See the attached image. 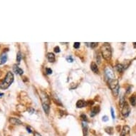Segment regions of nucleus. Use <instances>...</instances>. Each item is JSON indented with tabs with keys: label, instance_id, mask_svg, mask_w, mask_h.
<instances>
[{
	"label": "nucleus",
	"instance_id": "16",
	"mask_svg": "<svg viewBox=\"0 0 136 136\" xmlns=\"http://www.w3.org/2000/svg\"><path fill=\"white\" fill-rule=\"evenodd\" d=\"M82 128H83V130H84V136H86L87 135V132H88V126L86 124V122H82Z\"/></svg>",
	"mask_w": 136,
	"mask_h": 136
},
{
	"label": "nucleus",
	"instance_id": "9",
	"mask_svg": "<svg viewBox=\"0 0 136 136\" xmlns=\"http://www.w3.org/2000/svg\"><path fill=\"white\" fill-rule=\"evenodd\" d=\"M13 70H14V73H16L17 74H19V75H23L24 73V71L20 69L19 67L17 65H14V67H13Z\"/></svg>",
	"mask_w": 136,
	"mask_h": 136
},
{
	"label": "nucleus",
	"instance_id": "23",
	"mask_svg": "<svg viewBox=\"0 0 136 136\" xmlns=\"http://www.w3.org/2000/svg\"><path fill=\"white\" fill-rule=\"evenodd\" d=\"M46 74L50 75V74L52 73V70H51V69H50V68H46Z\"/></svg>",
	"mask_w": 136,
	"mask_h": 136
},
{
	"label": "nucleus",
	"instance_id": "14",
	"mask_svg": "<svg viewBox=\"0 0 136 136\" xmlns=\"http://www.w3.org/2000/svg\"><path fill=\"white\" fill-rule=\"evenodd\" d=\"M91 69L93 73H98V66H97V64L95 63V62H92V63H91Z\"/></svg>",
	"mask_w": 136,
	"mask_h": 136
},
{
	"label": "nucleus",
	"instance_id": "30",
	"mask_svg": "<svg viewBox=\"0 0 136 136\" xmlns=\"http://www.w3.org/2000/svg\"><path fill=\"white\" fill-rule=\"evenodd\" d=\"M26 130H27V131H28L29 133H32L33 131L32 130V129H31V128L29 127V126H27L26 127Z\"/></svg>",
	"mask_w": 136,
	"mask_h": 136
},
{
	"label": "nucleus",
	"instance_id": "13",
	"mask_svg": "<svg viewBox=\"0 0 136 136\" xmlns=\"http://www.w3.org/2000/svg\"><path fill=\"white\" fill-rule=\"evenodd\" d=\"M7 53H4L2 54V56H0V64H4L7 62Z\"/></svg>",
	"mask_w": 136,
	"mask_h": 136
},
{
	"label": "nucleus",
	"instance_id": "29",
	"mask_svg": "<svg viewBox=\"0 0 136 136\" xmlns=\"http://www.w3.org/2000/svg\"><path fill=\"white\" fill-rule=\"evenodd\" d=\"M28 111L30 114H32V113H34L35 110L33 108H29L28 109Z\"/></svg>",
	"mask_w": 136,
	"mask_h": 136
},
{
	"label": "nucleus",
	"instance_id": "2",
	"mask_svg": "<svg viewBox=\"0 0 136 136\" xmlns=\"http://www.w3.org/2000/svg\"><path fill=\"white\" fill-rule=\"evenodd\" d=\"M14 74L9 71L7 74L6 75V76L4 78V79L2 80V82L0 84V88L3 89V90H6L10 86L11 84L14 81Z\"/></svg>",
	"mask_w": 136,
	"mask_h": 136
},
{
	"label": "nucleus",
	"instance_id": "12",
	"mask_svg": "<svg viewBox=\"0 0 136 136\" xmlns=\"http://www.w3.org/2000/svg\"><path fill=\"white\" fill-rule=\"evenodd\" d=\"M9 122L13 125H21V121L19 118H11L9 119Z\"/></svg>",
	"mask_w": 136,
	"mask_h": 136
},
{
	"label": "nucleus",
	"instance_id": "24",
	"mask_svg": "<svg viewBox=\"0 0 136 136\" xmlns=\"http://www.w3.org/2000/svg\"><path fill=\"white\" fill-rule=\"evenodd\" d=\"M80 43L79 42H75L74 43V44H73V47L75 48V49H78L79 47H80Z\"/></svg>",
	"mask_w": 136,
	"mask_h": 136
},
{
	"label": "nucleus",
	"instance_id": "21",
	"mask_svg": "<svg viewBox=\"0 0 136 136\" xmlns=\"http://www.w3.org/2000/svg\"><path fill=\"white\" fill-rule=\"evenodd\" d=\"M80 118L84 120V122H87L88 121L87 117H86V115H85V114H81V115H80Z\"/></svg>",
	"mask_w": 136,
	"mask_h": 136
},
{
	"label": "nucleus",
	"instance_id": "28",
	"mask_svg": "<svg viewBox=\"0 0 136 136\" xmlns=\"http://www.w3.org/2000/svg\"><path fill=\"white\" fill-rule=\"evenodd\" d=\"M54 52L55 53H59L61 51V50H60V48L59 46H56L55 48H54Z\"/></svg>",
	"mask_w": 136,
	"mask_h": 136
},
{
	"label": "nucleus",
	"instance_id": "4",
	"mask_svg": "<svg viewBox=\"0 0 136 136\" xmlns=\"http://www.w3.org/2000/svg\"><path fill=\"white\" fill-rule=\"evenodd\" d=\"M108 85L109 87L113 91V93L115 96H117L118 95L119 89H120V86H119L118 80L117 79H113L111 80H108Z\"/></svg>",
	"mask_w": 136,
	"mask_h": 136
},
{
	"label": "nucleus",
	"instance_id": "8",
	"mask_svg": "<svg viewBox=\"0 0 136 136\" xmlns=\"http://www.w3.org/2000/svg\"><path fill=\"white\" fill-rule=\"evenodd\" d=\"M99 112H100V107L99 106H95L92 108L90 115H91V117H94L95 115H97Z\"/></svg>",
	"mask_w": 136,
	"mask_h": 136
},
{
	"label": "nucleus",
	"instance_id": "5",
	"mask_svg": "<svg viewBox=\"0 0 136 136\" xmlns=\"http://www.w3.org/2000/svg\"><path fill=\"white\" fill-rule=\"evenodd\" d=\"M105 75L106 78L108 79V80H111L115 79L114 72H113V71L110 67H106L105 69Z\"/></svg>",
	"mask_w": 136,
	"mask_h": 136
},
{
	"label": "nucleus",
	"instance_id": "22",
	"mask_svg": "<svg viewBox=\"0 0 136 136\" xmlns=\"http://www.w3.org/2000/svg\"><path fill=\"white\" fill-rule=\"evenodd\" d=\"M66 61L68 62H69V63H72L73 61V57L71 56H69L66 57Z\"/></svg>",
	"mask_w": 136,
	"mask_h": 136
},
{
	"label": "nucleus",
	"instance_id": "19",
	"mask_svg": "<svg viewBox=\"0 0 136 136\" xmlns=\"http://www.w3.org/2000/svg\"><path fill=\"white\" fill-rule=\"evenodd\" d=\"M53 96V100L55 101L56 103H57L58 105H62L61 103V101H60V100L59 99V98L57 97V96H56V95H53V96Z\"/></svg>",
	"mask_w": 136,
	"mask_h": 136
},
{
	"label": "nucleus",
	"instance_id": "10",
	"mask_svg": "<svg viewBox=\"0 0 136 136\" xmlns=\"http://www.w3.org/2000/svg\"><path fill=\"white\" fill-rule=\"evenodd\" d=\"M86 105H87V103L84 100H78L76 103V107L78 108H84V107H86Z\"/></svg>",
	"mask_w": 136,
	"mask_h": 136
},
{
	"label": "nucleus",
	"instance_id": "1",
	"mask_svg": "<svg viewBox=\"0 0 136 136\" xmlns=\"http://www.w3.org/2000/svg\"><path fill=\"white\" fill-rule=\"evenodd\" d=\"M40 97H41V100H42V107L43 109L46 113L47 115L49 113L50 111V98H49V96L47 93L44 92V91H42L40 93Z\"/></svg>",
	"mask_w": 136,
	"mask_h": 136
},
{
	"label": "nucleus",
	"instance_id": "27",
	"mask_svg": "<svg viewBox=\"0 0 136 136\" xmlns=\"http://www.w3.org/2000/svg\"><path fill=\"white\" fill-rule=\"evenodd\" d=\"M102 120H103V122H107V121L108 120V117L107 116V115H104V116H103Z\"/></svg>",
	"mask_w": 136,
	"mask_h": 136
},
{
	"label": "nucleus",
	"instance_id": "3",
	"mask_svg": "<svg viewBox=\"0 0 136 136\" xmlns=\"http://www.w3.org/2000/svg\"><path fill=\"white\" fill-rule=\"evenodd\" d=\"M101 50L102 56L103 57V59L106 61L111 60L112 57V49L111 45L108 43H105L102 46Z\"/></svg>",
	"mask_w": 136,
	"mask_h": 136
},
{
	"label": "nucleus",
	"instance_id": "6",
	"mask_svg": "<svg viewBox=\"0 0 136 136\" xmlns=\"http://www.w3.org/2000/svg\"><path fill=\"white\" fill-rule=\"evenodd\" d=\"M130 113V108L129 105L128 104V103L126 102L123 105V106L121 108V114L124 118H126L129 115Z\"/></svg>",
	"mask_w": 136,
	"mask_h": 136
},
{
	"label": "nucleus",
	"instance_id": "33",
	"mask_svg": "<svg viewBox=\"0 0 136 136\" xmlns=\"http://www.w3.org/2000/svg\"><path fill=\"white\" fill-rule=\"evenodd\" d=\"M133 44H135V46H136V43H133Z\"/></svg>",
	"mask_w": 136,
	"mask_h": 136
},
{
	"label": "nucleus",
	"instance_id": "11",
	"mask_svg": "<svg viewBox=\"0 0 136 136\" xmlns=\"http://www.w3.org/2000/svg\"><path fill=\"white\" fill-rule=\"evenodd\" d=\"M46 57H47V59L49 60V62H51V63H53L55 61V60H56L55 55L53 53H48Z\"/></svg>",
	"mask_w": 136,
	"mask_h": 136
},
{
	"label": "nucleus",
	"instance_id": "18",
	"mask_svg": "<svg viewBox=\"0 0 136 136\" xmlns=\"http://www.w3.org/2000/svg\"><path fill=\"white\" fill-rule=\"evenodd\" d=\"M105 131L108 133V135H112L113 134V128L112 127H107V128H105Z\"/></svg>",
	"mask_w": 136,
	"mask_h": 136
},
{
	"label": "nucleus",
	"instance_id": "25",
	"mask_svg": "<svg viewBox=\"0 0 136 136\" xmlns=\"http://www.w3.org/2000/svg\"><path fill=\"white\" fill-rule=\"evenodd\" d=\"M90 44H91V48H92V49H94L95 47H96V46H98V43H94V42H93V43H91Z\"/></svg>",
	"mask_w": 136,
	"mask_h": 136
},
{
	"label": "nucleus",
	"instance_id": "15",
	"mask_svg": "<svg viewBox=\"0 0 136 136\" xmlns=\"http://www.w3.org/2000/svg\"><path fill=\"white\" fill-rule=\"evenodd\" d=\"M115 69H116V70L118 71L119 73H121V72H123V71H124V69H126V67L124 66L123 64H118V65H116Z\"/></svg>",
	"mask_w": 136,
	"mask_h": 136
},
{
	"label": "nucleus",
	"instance_id": "7",
	"mask_svg": "<svg viewBox=\"0 0 136 136\" xmlns=\"http://www.w3.org/2000/svg\"><path fill=\"white\" fill-rule=\"evenodd\" d=\"M130 128L129 126H124L123 128L120 136H130Z\"/></svg>",
	"mask_w": 136,
	"mask_h": 136
},
{
	"label": "nucleus",
	"instance_id": "32",
	"mask_svg": "<svg viewBox=\"0 0 136 136\" xmlns=\"http://www.w3.org/2000/svg\"><path fill=\"white\" fill-rule=\"evenodd\" d=\"M4 93H0V96H3Z\"/></svg>",
	"mask_w": 136,
	"mask_h": 136
},
{
	"label": "nucleus",
	"instance_id": "17",
	"mask_svg": "<svg viewBox=\"0 0 136 136\" xmlns=\"http://www.w3.org/2000/svg\"><path fill=\"white\" fill-rule=\"evenodd\" d=\"M130 103L133 106H135L136 105V96L135 95H133L130 98Z\"/></svg>",
	"mask_w": 136,
	"mask_h": 136
},
{
	"label": "nucleus",
	"instance_id": "26",
	"mask_svg": "<svg viewBox=\"0 0 136 136\" xmlns=\"http://www.w3.org/2000/svg\"><path fill=\"white\" fill-rule=\"evenodd\" d=\"M111 112L112 118H113V119L114 120V119H115V113H114V110H113V108H111Z\"/></svg>",
	"mask_w": 136,
	"mask_h": 136
},
{
	"label": "nucleus",
	"instance_id": "20",
	"mask_svg": "<svg viewBox=\"0 0 136 136\" xmlns=\"http://www.w3.org/2000/svg\"><path fill=\"white\" fill-rule=\"evenodd\" d=\"M21 59H22V56H21V52H18L17 55V61L18 63H20Z\"/></svg>",
	"mask_w": 136,
	"mask_h": 136
},
{
	"label": "nucleus",
	"instance_id": "31",
	"mask_svg": "<svg viewBox=\"0 0 136 136\" xmlns=\"http://www.w3.org/2000/svg\"><path fill=\"white\" fill-rule=\"evenodd\" d=\"M34 136H42V135H41L38 133H37V132H34Z\"/></svg>",
	"mask_w": 136,
	"mask_h": 136
}]
</instances>
